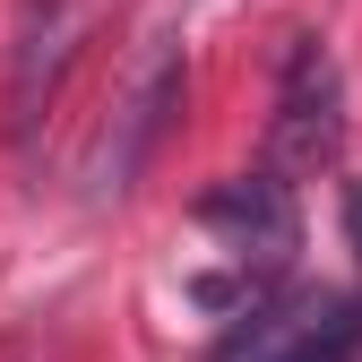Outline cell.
<instances>
[{
  "label": "cell",
  "mask_w": 362,
  "mask_h": 362,
  "mask_svg": "<svg viewBox=\"0 0 362 362\" xmlns=\"http://www.w3.org/2000/svg\"><path fill=\"white\" fill-rule=\"evenodd\" d=\"M78 43H86V0H26L9 43V139H35V121L61 104Z\"/></svg>",
  "instance_id": "cell-2"
},
{
  "label": "cell",
  "mask_w": 362,
  "mask_h": 362,
  "mask_svg": "<svg viewBox=\"0 0 362 362\" xmlns=\"http://www.w3.org/2000/svg\"><path fill=\"white\" fill-rule=\"evenodd\" d=\"M199 224L207 233H224L242 259H285L293 250V199H285V181H267V173H242V181H224V190L199 199Z\"/></svg>",
  "instance_id": "cell-4"
},
{
  "label": "cell",
  "mask_w": 362,
  "mask_h": 362,
  "mask_svg": "<svg viewBox=\"0 0 362 362\" xmlns=\"http://www.w3.org/2000/svg\"><path fill=\"white\" fill-rule=\"evenodd\" d=\"M345 147V86L337 61L320 52L310 35L285 43V69H276V121H267V164L276 173H320Z\"/></svg>",
  "instance_id": "cell-1"
},
{
  "label": "cell",
  "mask_w": 362,
  "mask_h": 362,
  "mask_svg": "<svg viewBox=\"0 0 362 362\" xmlns=\"http://www.w3.org/2000/svg\"><path fill=\"white\" fill-rule=\"evenodd\" d=\"M173 112H181V52H173V43H156L147 69L129 78V95L112 104L104 139H95V164H86L95 199H121L129 181H139V164H147V147L164 139V121H173Z\"/></svg>",
  "instance_id": "cell-3"
},
{
  "label": "cell",
  "mask_w": 362,
  "mask_h": 362,
  "mask_svg": "<svg viewBox=\"0 0 362 362\" xmlns=\"http://www.w3.org/2000/svg\"><path fill=\"white\" fill-rule=\"evenodd\" d=\"M328 302H293V310H259V320H242L233 337L216 345V362H293V345L320 328Z\"/></svg>",
  "instance_id": "cell-5"
},
{
  "label": "cell",
  "mask_w": 362,
  "mask_h": 362,
  "mask_svg": "<svg viewBox=\"0 0 362 362\" xmlns=\"http://www.w3.org/2000/svg\"><path fill=\"white\" fill-rule=\"evenodd\" d=\"M345 224H354V242H362V190H354V199H345Z\"/></svg>",
  "instance_id": "cell-6"
}]
</instances>
